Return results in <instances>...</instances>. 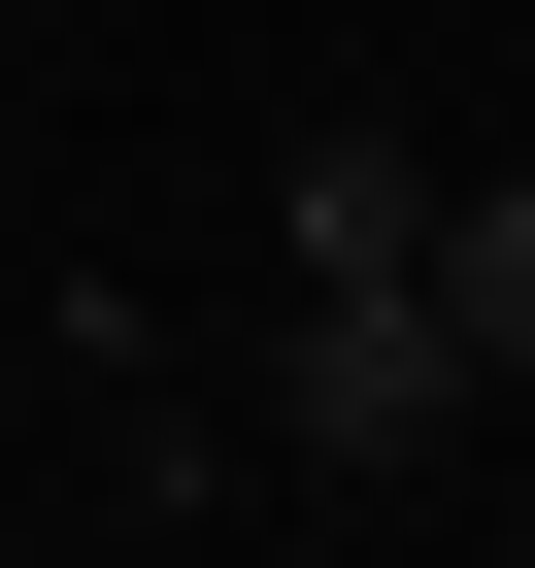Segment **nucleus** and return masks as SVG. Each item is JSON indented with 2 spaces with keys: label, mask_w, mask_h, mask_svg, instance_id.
<instances>
[{
  "label": "nucleus",
  "mask_w": 535,
  "mask_h": 568,
  "mask_svg": "<svg viewBox=\"0 0 535 568\" xmlns=\"http://www.w3.org/2000/svg\"><path fill=\"white\" fill-rule=\"evenodd\" d=\"M468 402H502V368L402 302V267H302V335H268L234 468H268V501H402V468H468Z\"/></svg>",
  "instance_id": "1"
},
{
  "label": "nucleus",
  "mask_w": 535,
  "mask_h": 568,
  "mask_svg": "<svg viewBox=\"0 0 535 568\" xmlns=\"http://www.w3.org/2000/svg\"><path fill=\"white\" fill-rule=\"evenodd\" d=\"M402 234H435V134H369V101L268 134V267H402Z\"/></svg>",
  "instance_id": "2"
},
{
  "label": "nucleus",
  "mask_w": 535,
  "mask_h": 568,
  "mask_svg": "<svg viewBox=\"0 0 535 568\" xmlns=\"http://www.w3.org/2000/svg\"><path fill=\"white\" fill-rule=\"evenodd\" d=\"M402 302H435V335H468V368H535V168H502V201H468V168H435V234H402Z\"/></svg>",
  "instance_id": "3"
},
{
  "label": "nucleus",
  "mask_w": 535,
  "mask_h": 568,
  "mask_svg": "<svg viewBox=\"0 0 535 568\" xmlns=\"http://www.w3.org/2000/svg\"><path fill=\"white\" fill-rule=\"evenodd\" d=\"M502 402H535V368H502Z\"/></svg>",
  "instance_id": "4"
}]
</instances>
